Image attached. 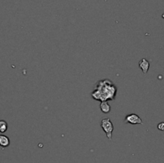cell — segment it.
I'll return each mask as SVG.
<instances>
[{"mask_svg":"<svg viewBox=\"0 0 164 163\" xmlns=\"http://www.w3.org/2000/svg\"><path fill=\"white\" fill-rule=\"evenodd\" d=\"M102 129L106 133L107 138L109 140H112V134H113L114 126L112 122L111 121L109 118H104L101 120V123H100Z\"/></svg>","mask_w":164,"mask_h":163,"instance_id":"cell-2","label":"cell"},{"mask_svg":"<svg viewBox=\"0 0 164 163\" xmlns=\"http://www.w3.org/2000/svg\"><path fill=\"white\" fill-rule=\"evenodd\" d=\"M117 92V88L109 79L99 81L95 85V91L91 93V96L94 99L101 102L107 101L108 99L114 100Z\"/></svg>","mask_w":164,"mask_h":163,"instance_id":"cell-1","label":"cell"},{"mask_svg":"<svg viewBox=\"0 0 164 163\" xmlns=\"http://www.w3.org/2000/svg\"><path fill=\"white\" fill-rule=\"evenodd\" d=\"M125 123H130L132 125H142L143 121L139 116L135 114H131L127 115L124 120Z\"/></svg>","mask_w":164,"mask_h":163,"instance_id":"cell-3","label":"cell"},{"mask_svg":"<svg viewBox=\"0 0 164 163\" xmlns=\"http://www.w3.org/2000/svg\"><path fill=\"white\" fill-rule=\"evenodd\" d=\"M100 109H101L102 112L103 113H104V114H108V113L111 111V106L109 105L107 101H103V102H101Z\"/></svg>","mask_w":164,"mask_h":163,"instance_id":"cell-6","label":"cell"},{"mask_svg":"<svg viewBox=\"0 0 164 163\" xmlns=\"http://www.w3.org/2000/svg\"><path fill=\"white\" fill-rule=\"evenodd\" d=\"M7 122L4 120H0V133H5L7 130Z\"/></svg>","mask_w":164,"mask_h":163,"instance_id":"cell-7","label":"cell"},{"mask_svg":"<svg viewBox=\"0 0 164 163\" xmlns=\"http://www.w3.org/2000/svg\"><path fill=\"white\" fill-rule=\"evenodd\" d=\"M158 129L159 130H162V131H163L164 130V122H160V123L158 124Z\"/></svg>","mask_w":164,"mask_h":163,"instance_id":"cell-8","label":"cell"},{"mask_svg":"<svg viewBox=\"0 0 164 163\" xmlns=\"http://www.w3.org/2000/svg\"><path fill=\"white\" fill-rule=\"evenodd\" d=\"M139 67L144 75H146L150 68V63L146 59H142L139 63Z\"/></svg>","mask_w":164,"mask_h":163,"instance_id":"cell-4","label":"cell"},{"mask_svg":"<svg viewBox=\"0 0 164 163\" xmlns=\"http://www.w3.org/2000/svg\"><path fill=\"white\" fill-rule=\"evenodd\" d=\"M10 139L7 136L0 134V146L2 147H7L10 145Z\"/></svg>","mask_w":164,"mask_h":163,"instance_id":"cell-5","label":"cell"}]
</instances>
